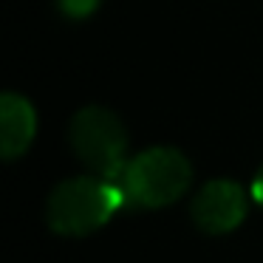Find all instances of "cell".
I'll list each match as a JSON object with an SVG mask.
<instances>
[{
    "instance_id": "obj_1",
    "label": "cell",
    "mask_w": 263,
    "mask_h": 263,
    "mask_svg": "<svg viewBox=\"0 0 263 263\" xmlns=\"http://www.w3.org/2000/svg\"><path fill=\"white\" fill-rule=\"evenodd\" d=\"M125 201V193L116 181L102 176H77L68 181H60L48 195L46 218L48 227L68 238L97 232L99 227L116 215Z\"/></svg>"
},
{
    "instance_id": "obj_2",
    "label": "cell",
    "mask_w": 263,
    "mask_h": 263,
    "mask_svg": "<svg viewBox=\"0 0 263 263\" xmlns=\"http://www.w3.org/2000/svg\"><path fill=\"white\" fill-rule=\"evenodd\" d=\"M190 181H193V167L181 150L147 147L130 156L116 184L122 187L127 204L159 210V206H170L173 201L181 198Z\"/></svg>"
},
{
    "instance_id": "obj_3",
    "label": "cell",
    "mask_w": 263,
    "mask_h": 263,
    "mask_svg": "<svg viewBox=\"0 0 263 263\" xmlns=\"http://www.w3.org/2000/svg\"><path fill=\"white\" fill-rule=\"evenodd\" d=\"M68 142L74 147L77 159L93 173V176L119 181L125 173V164L130 161L127 156V130L122 119L108 108L88 105L77 110L68 125Z\"/></svg>"
},
{
    "instance_id": "obj_4",
    "label": "cell",
    "mask_w": 263,
    "mask_h": 263,
    "mask_svg": "<svg viewBox=\"0 0 263 263\" xmlns=\"http://www.w3.org/2000/svg\"><path fill=\"white\" fill-rule=\"evenodd\" d=\"M249 198L252 195L232 178H212L198 190L190 212H193V221L198 223V229L210 235H223L243 223Z\"/></svg>"
},
{
    "instance_id": "obj_5",
    "label": "cell",
    "mask_w": 263,
    "mask_h": 263,
    "mask_svg": "<svg viewBox=\"0 0 263 263\" xmlns=\"http://www.w3.org/2000/svg\"><path fill=\"white\" fill-rule=\"evenodd\" d=\"M37 133V114L20 93L6 91L0 99V150L3 159L12 161L29 150Z\"/></svg>"
},
{
    "instance_id": "obj_6",
    "label": "cell",
    "mask_w": 263,
    "mask_h": 263,
    "mask_svg": "<svg viewBox=\"0 0 263 263\" xmlns=\"http://www.w3.org/2000/svg\"><path fill=\"white\" fill-rule=\"evenodd\" d=\"M57 3H60V12H63L65 17L82 20V17H88V14L97 12L102 0H57Z\"/></svg>"
},
{
    "instance_id": "obj_7",
    "label": "cell",
    "mask_w": 263,
    "mask_h": 263,
    "mask_svg": "<svg viewBox=\"0 0 263 263\" xmlns=\"http://www.w3.org/2000/svg\"><path fill=\"white\" fill-rule=\"evenodd\" d=\"M249 195H252V201H255V204H257V206H260V210H263V164H260V170L255 173V178H252Z\"/></svg>"
}]
</instances>
